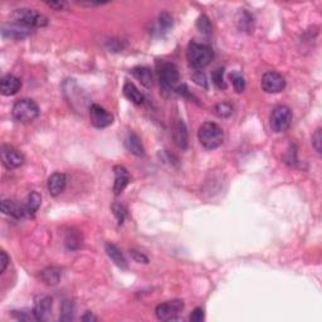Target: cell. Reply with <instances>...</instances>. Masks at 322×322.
<instances>
[{
    "mask_svg": "<svg viewBox=\"0 0 322 322\" xmlns=\"http://www.w3.org/2000/svg\"><path fill=\"white\" fill-rule=\"evenodd\" d=\"M214 58V52L207 44H200L197 42H191L188 46L186 51V59H188L190 67L194 70H203L207 66L210 65V62Z\"/></svg>",
    "mask_w": 322,
    "mask_h": 322,
    "instance_id": "1",
    "label": "cell"
},
{
    "mask_svg": "<svg viewBox=\"0 0 322 322\" xmlns=\"http://www.w3.org/2000/svg\"><path fill=\"white\" fill-rule=\"evenodd\" d=\"M199 142L208 150H214L223 144L224 134L221 128L214 122L203 123L198 131Z\"/></svg>",
    "mask_w": 322,
    "mask_h": 322,
    "instance_id": "2",
    "label": "cell"
},
{
    "mask_svg": "<svg viewBox=\"0 0 322 322\" xmlns=\"http://www.w3.org/2000/svg\"><path fill=\"white\" fill-rule=\"evenodd\" d=\"M13 118L17 122L29 123L39 116V107L36 101L30 99L18 100L13 106Z\"/></svg>",
    "mask_w": 322,
    "mask_h": 322,
    "instance_id": "3",
    "label": "cell"
},
{
    "mask_svg": "<svg viewBox=\"0 0 322 322\" xmlns=\"http://www.w3.org/2000/svg\"><path fill=\"white\" fill-rule=\"evenodd\" d=\"M13 18H14L15 23L30 29L46 27L48 24V18L44 17L43 14H39L34 9H28V8L17 9L13 13Z\"/></svg>",
    "mask_w": 322,
    "mask_h": 322,
    "instance_id": "4",
    "label": "cell"
},
{
    "mask_svg": "<svg viewBox=\"0 0 322 322\" xmlns=\"http://www.w3.org/2000/svg\"><path fill=\"white\" fill-rule=\"evenodd\" d=\"M292 111L291 108L284 106V105H278L272 110L271 118H269V125L273 133L281 134L288 130L292 123Z\"/></svg>",
    "mask_w": 322,
    "mask_h": 322,
    "instance_id": "5",
    "label": "cell"
},
{
    "mask_svg": "<svg viewBox=\"0 0 322 322\" xmlns=\"http://www.w3.org/2000/svg\"><path fill=\"white\" fill-rule=\"evenodd\" d=\"M184 301L183 300H171L168 302H164L157 305L155 313H156L157 320L160 321H174L178 318L181 311L184 310Z\"/></svg>",
    "mask_w": 322,
    "mask_h": 322,
    "instance_id": "6",
    "label": "cell"
},
{
    "mask_svg": "<svg viewBox=\"0 0 322 322\" xmlns=\"http://www.w3.org/2000/svg\"><path fill=\"white\" fill-rule=\"evenodd\" d=\"M261 86H262L263 91L267 92V93H278V92L283 91L284 87H286V80L278 72L269 71V72H266L263 75Z\"/></svg>",
    "mask_w": 322,
    "mask_h": 322,
    "instance_id": "7",
    "label": "cell"
},
{
    "mask_svg": "<svg viewBox=\"0 0 322 322\" xmlns=\"http://www.w3.org/2000/svg\"><path fill=\"white\" fill-rule=\"evenodd\" d=\"M2 163L7 169H17L24 164L25 157L19 150L15 147L10 146V145H3L2 146Z\"/></svg>",
    "mask_w": 322,
    "mask_h": 322,
    "instance_id": "8",
    "label": "cell"
},
{
    "mask_svg": "<svg viewBox=\"0 0 322 322\" xmlns=\"http://www.w3.org/2000/svg\"><path fill=\"white\" fill-rule=\"evenodd\" d=\"M89 118H91L92 125L97 128L108 127L113 122V116L104 107L96 104H92L89 106Z\"/></svg>",
    "mask_w": 322,
    "mask_h": 322,
    "instance_id": "9",
    "label": "cell"
},
{
    "mask_svg": "<svg viewBox=\"0 0 322 322\" xmlns=\"http://www.w3.org/2000/svg\"><path fill=\"white\" fill-rule=\"evenodd\" d=\"M179 70L174 63L164 62L159 67V80L160 84L165 88H171L179 81Z\"/></svg>",
    "mask_w": 322,
    "mask_h": 322,
    "instance_id": "10",
    "label": "cell"
},
{
    "mask_svg": "<svg viewBox=\"0 0 322 322\" xmlns=\"http://www.w3.org/2000/svg\"><path fill=\"white\" fill-rule=\"evenodd\" d=\"M63 92H65L66 99L68 100V102L73 108H76V104L81 105L86 101L83 99V92H82L81 88H78L75 80H66L65 83H63ZM81 107L83 106L81 105Z\"/></svg>",
    "mask_w": 322,
    "mask_h": 322,
    "instance_id": "11",
    "label": "cell"
},
{
    "mask_svg": "<svg viewBox=\"0 0 322 322\" xmlns=\"http://www.w3.org/2000/svg\"><path fill=\"white\" fill-rule=\"evenodd\" d=\"M31 33V29L24 27L18 23L13 24H7L2 28V37L5 39H13V41H22L27 38L29 34Z\"/></svg>",
    "mask_w": 322,
    "mask_h": 322,
    "instance_id": "12",
    "label": "cell"
},
{
    "mask_svg": "<svg viewBox=\"0 0 322 322\" xmlns=\"http://www.w3.org/2000/svg\"><path fill=\"white\" fill-rule=\"evenodd\" d=\"M33 312L37 321H47L52 312V298L48 296H41L36 300Z\"/></svg>",
    "mask_w": 322,
    "mask_h": 322,
    "instance_id": "13",
    "label": "cell"
},
{
    "mask_svg": "<svg viewBox=\"0 0 322 322\" xmlns=\"http://www.w3.org/2000/svg\"><path fill=\"white\" fill-rule=\"evenodd\" d=\"M173 139L176 146L181 150H186L189 144L188 137V128H186L185 123L183 120L178 118L173 126Z\"/></svg>",
    "mask_w": 322,
    "mask_h": 322,
    "instance_id": "14",
    "label": "cell"
},
{
    "mask_svg": "<svg viewBox=\"0 0 322 322\" xmlns=\"http://www.w3.org/2000/svg\"><path fill=\"white\" fill-rule=\"evenodd\" d=\"M113 173H115L113 192H115V195H120L130 183V175H128L127 169L122 165H116L113 168Z\"/></svg>",
    "mask_w": 322,
    "mask_h": 322,
    "instance_id": "15",
    "label": "cell"
},
{
    "mask_svg": "<svg viewBox=\"0 0 322 322\" xmlns=\"http://www.w3.org/2000/svg\"><path fill=\"white\" fill-rule=\"evenodd\" d=\"M66 184H67V178L63 173H54L49 176L48 184H47V188H48V192L52 197L57 198L58 195L62 194L66 189Z\"/></svg>",
    "mask_w": 322,
    "mask_h": 322,
    "instance_id": "16",
    "label": "cell"
},
{
    "mask_svg": "<svg viewBox=\"0 0 322 322\" xmlns=\"http://www.w3.org/2000/svg\"><path fill=\"white\" fill-rule=\"evenodd\" d=\"M22 87V81L14 75H7L0 81V91L3 96H13L18 93V91Z\"/></svg>",
    "mask_w": 322,
    "mask_h": 322,
    "instance_id": "17",
    "label": "cell"
},
{
    "mask_svg": "<svg viewBox=\"0 0 322 322\" xmlns=\"http://www.w3.org/2000/svg\"><path fill=\"white\" fill-rule=\"evenodd\" d=\"M125 147L127 149L128 152H131V154L137 157H141L145 155V149L141 142V139L136 134L133 133V131H130V133L126 135Z\"/></svg>",
    "mask_w": 322,
    "mask_h": 322,
    "instance_id": "18",
    "label": "cell"
},
{
    "mask_svg": "<svg viewBox=\"0 0 322 322\" xmlns=\"http://www.w3.org/2000/svg\"><path fill=\"white\" fill-rule=\"evenodd\" d=\"M105 249H106V253H107L108 257H110V260L112 261V262L115 263V265L117 266L118 268H121V269H127L128 268L127 262H126V258L123 257V254L121 253V250L118 249V248L116 247L115 244H112V243H106V245H105Z\"/></svg>",
    "mask_w": 322,
    "mask_h": 322,
    "instance_id": "19",
    "label": "cell"
},
{
    "mask_svg": "<svg viewBox=\"0 0 322 322\" xmlns=\"http://www.w3.org/2000/svg\"><path fill=\"white\" fill-rule=\"evenodd\" d=\"M2 212L7 215H12L14 218H22L25 215L24 205L18 204L17 202L10 199H4L2 202Z\"/></svg>",
    "mask_w": 322,
    "mask_h": 322,
    "instance_id": "20",
    "label": "cell"
},
{
    "mask_svg": "<svg viewBox=\"0 0 322 322\" xmlns=\"http://www.w3.org/2000/svg\"><path fill=\"white\" fill-rule=\"evenodd\" d=\"M42 204V197L38 191H31L30 194L27 197V200L23 205H24V210H25V215L28 216H33L38 212L39 207Z\"/></svg>",
    "mask_w": 322,
    "mask_h": 322,
    "instance_id": "21",
    "label": "cell"
},
{
    "mask_svg": "<svg viewBox=\"0 0 322 322\" xmlns=\"http://www.w3.org/2000/svg\"><path fill=\"white\" fill-rule=\"evenodd\" d=\"M131 73H133L134 77L141 82L142 86H145L146 88H150V87L152 86V72L150 68L139 66V67H134L133 70H131Z\"/></svg>",
    "mask_w": 322,
    "mask_h": 322,
    "instance_id": "22",
    "label": "cell"
},
{
    "mask_svg": "<svg viewBox=\"0 0 322 322\" xmlns=\"http://www.w3.org/2000/svg\"><path fill=\"white\" fill-rule=\"evenodd\" d=\"M123 94H125V97L128 101H131L135 105H141L144 102V94L131 82H126L123 84Z\"/></svg>",
    "mask_w": 322,
    "mask_h": 322,
    "instance_id": "23",
    "label": "cell"
},
{
    "mask_svg": "<svg viewBox=\"0 0 322 322\" xmlns=\"http://www.w3.org/2000/svg\"><path fill=\"white\" fill-rule=\"evenodd\" d=\"M60 276H62V271L60 268L57 267H48L41 272V278L48 286H54L59 282Z\"/></svg>",
    "mask_w": 322,
    "mask_h": 322,
    "instance_id": "24",
    "label": "cell"
},
{
    "mask_svg": "<svg viewBox=\"0 0 322 322\" xmlns=\"http://www.w3.org/2000/svg\"><path fill=\"white\" fill-rule=\"evenodd\" d=\"M237 25L241 31H250L253 29V15L247 10L242 9L237 18Z\"/></svg>",
    "mask_w": 322,
    "mask_h": 322,
    "instance_id": "25",
    "label": "cell"
},
{
    "mask_svg": "<svg viewBox=\"0 0 322 322\" xmlns=\"http://www.w3.org/2000/svg\"><path fill=\"white\" fill-rule=\"evenodd\" d=\"M66 247L71 250H76L82 247V234L78 231H68L66 236Z\"/></svg>",
    "mask_w": 322,
    "mask_h": 322,
    "instance_id": "26",
    "label": "cell"
},
{
    "mask_svg": "<svg viewBox=\"0 0 322 322\" xmlns=\"http://www.w3.org/2000/svg\"><path fill=\"white\" fill-rule=\"evenodd\" d=\"M75 313V305L72 301H65L62 303V313L59 316L60 321H72Z\"/></svg>",
    "mask_w": 322,
    "mask_h": 322,
    "instance_id": "27",
    "label": "cell"
},
{
    "mask_svg": "<svg viewBox=\"0 0 322 322\" xmlns=\"http://www.w3.org/2000/svg\"><path fill=\"white\" fill-rule=\"evenodd\" d=\"M214 113L218 117L227 118L229 116H232L233 113V106H232L229 102H220V104H216L214 106Z\"/></svg>",
    "mask_w": 322,
    "mask_h": 322,
    "instance_id": "28",
    "label": "cell"
},
{
    "mask_svg": "<svg viewBox=\"0 0 322 322\" xmlns=\"http://www.w3.org/2000/svg\"><path fill=\"white\" fill-rule=\"evenodd\" d=\"M157 27L160 31H168L173 27V17L169 13H161L157 18Z\"/></svg>",
    "mask_w": 322,
    "mask_h": 322,
    "instance_id": "29",
    "label": "cell"
},
{
    "mask_svg": "<svg viewBox=\"0 0 322 322\" xmlns=\"http://www.w3.org/2000/svg\"><path fill=\"white\" fill-rule=\"evenodd\" d=\"M212 80L213 83L218 87L219 89H226L227 88V84L226 81H224V68L223 67H219L213 72L212 75Z\"/></svg>",
    "mask_w": 322,
    "mask_h": 322,
    "instance_id": "30",
    "label": "cell"
},
{
    "mask_svg": "<svg viewBox=\"0 0 322 322\" xmlns=\"http://www.w3.org/2000/svg\"><path fill=\"white\" fill-rule=\"evenodd\" d=\"M197 28L199 29L200 33L203 34H210L212 33V24L207 15H202L198 18L197 20Z\"/></svg>",
    "mask_w": 322,
    "mask_h": 322,
    "instance_id": "31",
    "label": "cell"
},
{
    "mask_svg": "<svg viewBox=\"0 0 322 322\" xmlns=\"http://www.w3.org/2000/svg\"><path fill=\"white\" fill-rule=\"evenodd\" d=\"M231 80L237 93H242L245 88V81L244 78H243V76L239 75V73L234 72L231 75Z\"/></svg>",
    "mask_w": 322,
    "mask_h": 322,
    "instance_id": "32",
    "label": "cell"
},
{
    "mask_svg": "<svg viewBox=\"0 0 322 322\" xmlns=\"http://www.w3.org/2000/svg\"><path fill=\"white\" fill-rule=\"evenodd\" d=\"M111 209H112L113 215H115L116 219H117V223L121 226V224L123 223V220H125L126 214H127V212H126V208L123 207V205L115 203V204H112Z\"/></svg>",
    "mask_w": 322,
    "mask_h": 322,
    "instance_id": "33",
    "label": "cell"
},
{
    "mask_svg": "<svg viewBox=\"0 0 322 322\" xmlns=\"http://www.w3.org/2000/svg\"><path fill=\"white\" fill-rule=\"evenodd\" d=\"M13 316L19 321H37L33 310H31L30 312H24V311H13Z\"/></svg>",
    "mask_w": 322,
    "mask_h": 322,
    "instance_id": "34",
    "label": "cell"
},
{
    "mask_svg": "<svg viewBox=\"0 0 322 322\" xmlns=\"http://www.w3.org/2000/svg\"><path fill=\"white\" fill-rule=\"evenodd\" d=\"M191 78H192V81H194L195 83L198 84V86L202 87V88L208 89V87H209V86H208L207 76H205L203 72H200V71H197L195 73H192Z\"/></svg>",
    "mask_w": 322,
    "mask_h": 322,
    "instance_id": "35",
    "label": "cell"
},
{
    "mask_svg": "<svg viewBox=\"0 0 322 322\" xmlns=\"http://www.w3.org/2000/svg\"><path fill=\"white\" fill-rule=\"evenodd\" d=\"M312 146L315 147L316 152H317L318 155L322 152V135H321V128H317V130L315 131V134H313L312 136Z\"/></svg>",
    "mask_w": 322,
    "mask_h": 322,
    "instance_id": "36",
    "label": "cell"
},
{
    "mask_svg": "<svg viewBox=\"0 0 322 322\" xmlns=\"http://www.w3.org/2000/svg\"><path fill=\"white\" fill-rule=\"evenodd\" d=\"M130 255L133 257V260L137 263H144V265H147L149 263V258L144 254V253L139 252L136 249H130Z\"/></svg>",
    "mask_w": 322,
    "mask_h": 322,
    "instance_id": "37",
    "label": "cell"
},
{
    "mask_svg": "<svg viewBox=\"0 0 322 322\" xmlns=\"http://www.w3.org/2000/svg\"><path fill=\"white\" fill-rule=\"evenodd\" d=\"M204 310H203L202 307H197L194 311L191 312V315H190L189 320L191 322H202L204 321Z\"/></svg>",
    "mask_w": 322,
    "mask_h": 322,
    "instance_id": "38",
    "label": "cell"
},
{
    "mask_svg": "<svg viewBox=\"0 0 322 322\" xmlns=\"http://www.w3.org/2000/svg\"><path fill=\"white\" fill-rule=\"evenodd\" d=\"M46 4L48 5L49 8H53L54 10H58V12H60V10H65L66 8H67V3L60 2V0H58V2H47Z\"/></svg>",
    "mask_w": 322,
    "mask_h": 322,
    "instance_id": "39",
    "label": "cell"
},
{
    "mask_svg": "<svg viewBox=\"0 0 322 322\" xmlns=\"http://www.w3.org/2000/svg\"><path fill=\"white\" fill-rule=\"evenodd\" d=\"M8 263H9V257H8V254L4 250H2L0 252V273H3L7 269Z\"/></svg>",
    "mask_w": 322,
    "mask_h": 322,
    "instance_id": "40",
    "label": "cell"
},
{
    "mask_svg": "<svg viewBox=\"0 0 322 322\" xmlns=\"http://www.w3.org/2000/svg\"><path fill=\"white\" fill-rule=\"evenodd\" d=\"M175 92H176V93H178V94H180V96L190 97V92H189L188 86H186V84H181V86L176 87Z\"/></svg>",
    "mask_w": 322,
    "mask_h": 322,
    "instance_id": "41",
    "label": "cell"
},
{
    "mask_svg": "<svg viewBox=\"0 0 322 322\" xmlns=\"http://www.w3.org/2000/svg\"><path fill=\"white\" fill-rule=\"evenodd\" d=\"M82 321H84V322L97 321V317H96V316H94L92 312H89V311H87V312L84 313L83 316H82Z\"/></svg>",
    "mask_w": 322,
    "mask_h": 322,
    "instance_id": "42",
    "label": "cell"
},
{
    "mask_svg": "<svg viewBox=\"0 0 322 322\" xmlns=\"http://www.w3.org/2000/svg\"><path fill=\"white\" fill-rule=\"evenodd\" d=\"M82 7H100V5H104L106 3H94V2H87V3H78Z\"/></svg>",
    "mask_w": 322,
    "mask_h": 322,
    "instance_id": "43",
    "label": "cell"
}]
</instances>
